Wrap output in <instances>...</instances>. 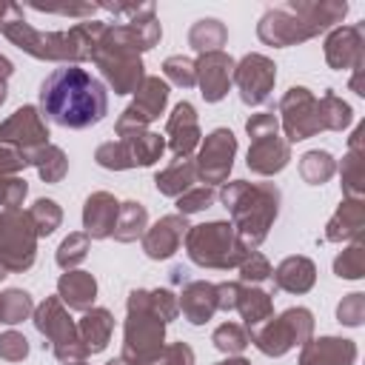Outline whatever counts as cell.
<instances>
[{
    "label": "cell",
    "instance_id": "cell-1",
    "mask_svg": "<svg viewBox=\"0 0 365 365\" xmlns=\"http://www.w3.org/2000/svg\"><path fill=\"white\" fill-rule=\"evenodd\" d=\"M40 111L63 128H91L108 114L103 80L80 66H60L40 83Z\"/></svg>",
    "mask_w": 365,
    "mask_h": 365
}]
</instances>
